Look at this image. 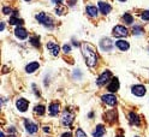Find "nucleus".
I'll return each instance as SVG.
<instances>
[{
  "label": "nucleus",
  "instance_id": "1a4fd4ad",
  "mask_svg": "<svg viewBox=\"0 0 149 137\" xmlns=\"http://www.w3.org/2000/svg\"><path fill=\"white\" fill-rule=\"evenodd\" d=\"M107 89L111 91V93H116V91L119 89V81H118V78H112V81H111V83L108 84V87H107Z\"/></svg>",
  "mask_w": 149,
  "mask_h": 137
},
{
  "label": "nucleus",
  "instance_id": "f8f14e48",
  "mask_svg": "<svg viewBox=\"0 0 149 137\" xmlns=\"http://www.w3.org/2000/svg\"><path fill=\"white\" fill-rule=\"evenodd\" d=\"M47 48L49 49V52L52 53V56H54V57H57L58 54H59V51H60L59 46L55 45V43H52V42L47 43Z\"/></svg>",
  "mask_w": 149,
  "mask_h": 137
},
{
  "label": "nucleus",
  "instance_id": "f704fd0d",
  "mask_svg": "<svg viewBox=\"0 0 149 137\" xmlns=\"http://www.w3.org/2000/svg\"><path fill=\"white\" fill-rule=\"evenodd\" d=\"M120 1H125V0H120Z\"/></svg>",
  "mask_w": 149,
  "mask_h": 137
},
{
  "label": "nucleus",
  "instance_id": "412c9836",
  "mask_svg": "<svg viewBox=\"0 0 149 137\" xmlns=\"http://www.w3.org/2000/svg\"><path fill=\"white\" fill-rule=\"evenodd\" d=\"M34 112H35V114H37V115H43V114H45V106H42V105L35 106Z\"/></svg>",
  "mask_w": 149,
  "mask_h": 137
},
{
  "label": "nucleus",
  "instance_id": "423d86ee",
  "mask_svg": "<svg viewBox=\"0 0 149 137\" xmlns=\"http://www.w3.org/2000/svg\"><path fill=\"white\" fill-rule=\"evenodd\" d=\"M102 101H104L106 105H109V106H114L117 104V97L116 95L113 94H106V95H102Z\"/></svg>",
  "mask_w": 149,
  "mask_h": 137
},
{
  "label": "nucleus",
  "instance_id": "0eeeda50",
  "mask_svg": "<svg viewBox=\"0 0 149 137\" xmlns=\"http://www.w3.org/2000/svg\"><path fill=\"white\" fill-rule=\"evenodd\" d=\"M16 106H17V108L19 109L21 112H25L26 109H28V106H29V102H28V100L21 97V99H18V100H17Z\"/></svg>",
  "mask_w": 149,
  "mask_h": 137
},
{
  "label": "nucleus",
  "instance_id": "f3484780",
  "mask_svg": "<svg viewBox=\"0 0 149 137\" xmlns=\"http://www.w3.org/2000/svg\"><path fill=\"white\" fill-rule=\"evenodd\" d=\"M60 111V106L59 104H51L49 106V114L51 115H57Z\"/></svg>",
  "mask_w": 149,
  "mask_h": 137
},
{
  "label": "nucleus",
  "instance_id": "f03ea898",
  "mask_svg": "<svg viewBox=\"0 0 149 137\" xmlns=\"http://www.w3.org/2000/svg\"><path fill=\"white\" fill-rule=\"evenodd\" d=\"M73 118H74L73 113H71L70 111H68V109H65L64 113H63V117H61V123H63V125L70 126V125L72 124V122H73Z\"/></svg>",
  "mask_w": 149,
  "mask_h": 137
},
{
  "label": "nucleus",
  "instance_id": "6e6552de",
  "mask_svg": "<svg viewBox=\"0 0 149 137\" xmlns=\"http://www.w3.org/2000/svg\"><path fill=\"white\" fill-rule=\"evenodd\" d=\"M147 93V90H146V87L144 86H141V84H138V86H134L132 87V94L136 95V96H143L146 95Z\"/></svg>",
  "mask_w": 149,
  "mask_h": 137
},
{
  "label": "nucleus",
  "instance_id": "c9c22d12",
  "mask_svg": "<svg viewBox=\"0 0 149 137\" xmlns=\"http://www.w3.org/2000/svg\"><path fill=\"white\" fill-rule=\"evenodd\" d=\"M117 137H123V136H117Z\"/></svg>",
  "mask_w": 149,
  "mask_h": 137
},
{
  "label": "nucleus",
  "instance_id": "cd10ccee",
  "mask_svg": "<svg viewBox=\"0 0 149 137\" xmlns=\"http://www.w3.org/2000/svg\"><path fill=\"white\" fill-rule=\"evenodd\" d=\"M55 12H57V15H64V12H65V7L58 6L57 8H55Z\"/></svg>",
  "mask_w": 149,
  "mask_h": 137
},
{
  "label": "nucleus",
  "instance_id": "f257e3e1",
  "mask_svg": "<svg viewBox=\"0 0 149 137\" xmlns=\"http://www.w3.org/2000/svg\"><path fill=\"white\" fill-rule=\"evenodd\" d=\"M81 47H82V54H83V57H84L88 66L94 67L97 63V56L94 52V49H93V47L88 43H83Z\"/></svg>",
  "mask_w": 149,
  "mask_h": 137
},
{
  "label": "nucleus",
  "instance_id": "7c9ffc66",
  "mask_svg": "<svg viewBox=\"0 0 149 137\" xmlns=\"http://www.w3.org/2000/svg\"><path fill=\"white\" fill-rule=\"evenodd\" d=\"M61 137H72V134L71 132H65L61 135Z\"/></svg>",
  "mask_w": 149,
  "mask_h": 137
},
{
  "label": "nucleus",
  "instance_id": "7ed1b4c3",
  "mask_svg": "<svg viewBox=\"0 0 149 137\" xmlns=\"http://www.w3.org/2000/svg\"><path fill=\"white\" fill-rule=\"evenodd\" d=\"M111 71H108V70H106L105 72H102V74H101V76L97 78V81H96V84L97 86H105L106 83H107V82L109 81V78H111Z\"/></svg>",
  "mask_w": 149,
  "mask_h": 137
},
{
  "label": "nucleus",
  "instance_id": "9d476101",
  "mask_svg": "<svg viewBox=\"0 0 149 137\" xmlns=\"http://www.w3.org/2000/svg\"><path fill=\"white\" fill-rule=\"evenodd\" d=\"M25 127H26V131L29 134H36L37 130H39V127H37L36 124H34L33 122H29V120H25Z\"/></svg>",
  "mask_w": 149,
  "mask_h": 137
},
{
  "label": "nucleus",
  "instance_id": "2f4dec72",
  "mask_svg": "<svg viewBox=\"0 0 149 137\" xmlns=\"http://www.w3.org/2000/svg\"><path fill=\"white\" fill-rule=\"evenodd\" d=\"M43 131L45 132H49L51 131V127L49 126H43Z\"/></svg>",
  "mask_w": 149,
  "mask_h": 137
},
{
  "label": "nucleus",
  "instance_id": "20e7f679",
  "mask_svg": "<svg viewBox=\"0 0 149 137\" xmlns=\"http://www.w3.org/2000/svg\"><path fill=\"white\" fill-rule=\"evenodd\" d=\"M36 19L39 21V23H42L45 25H49V26H52V23H53L51 18L47 15H46V13H43V12L37 13L36 15Z\"/></svg>",
  "mask_w": 149,
  "mask_h": 137
},
{
  "label": "nucleus",
  "instance_id": "b1692460",
  "mask_svg": "<svg viewBox=\"0 0 149 137\" xmlns=\"http://www.w3.org/2000/svg\"><path fill=\"white\" fill-rule=\"evenodd\" d=\"M31 43L35 46V47H39V46H40V39L39 38H37V36H34V38H31Z\"/></svg>",
  "mask_w": 149,
  "mask_h": 137
},
{
  "label": "nucleus",
  "instance_id": "bb28decb",
  "mask_svg": "<svg viewBox=\"0 0 149 137\" xmlns=\"http://www.w3.org/2000/svg\"><path fill=\"white\" fill-rule=\"evenodd\" d=\"M141 17H142V19H143V21H149V10H148V11L142 12Z\"/></svg>",
  "mask_w": 149,
  "mask_h": 137
},
{
  "label": "nucleus",
  "instance_id": "393cba45",
  "mask_svg": "<svg viewBox=\"0 0 149 137\" xmlns=\"http://www.w3.org/2000/svg\"><path fill=\"white\" fill-rule=\"evenodd\" d=\"M134 34H136V35H141L142 33H143V28H142V26H135V28H134Z\"/></svg>",
  "mask_w": 149,
  "mask_h": 137
},
{
  "label": "nucleus",
  "instance_id": "c756f323",
  "mask_svg": "<svg viewBox=\"0 0 149 137\" xmlns=\"http://www.w3.org/2000/svg\"><path fill=\"white\" fill-rule=\"evenodd\" d=\"M63 49H64V52H66V53H68V52H70V51H71V47H70L69 45H65L64 47H63Z\"/></svg>",
  "mask_w": 149,
  "mask_h": 137
},
{
  "label": "nucleus",
  "instance_id": "a211bd4d",
  "mask_svg": "<svg viewBox=\"0 0 149 137\" xmlns=\"http://www.w3.org/2000/svg\"><path fill=\"white\" fill-rule=\"evenodd\" d=\"M99 7H100L101 12L104 13V15H107V13H109V12H111V6H109L108 4H106V3L100 1V3H99Z\"/></svg>",
  "mask_w": 149,
  "mask_h": 137
},
{
  "label": "nucleus",
  "instance_id": "aec40b11",
  "mask_svg": "<svg viewBox=\"0 0 149 137\" xmlns=\"http://www.w3.org/2000/svg\"><path fill=\"white\" fill-rule=\"evenodd\" d=\"M87 13L90 17H96L97 16V8L95 6H87Z\"/></svg>",
  "mask_w": 149,
  "mask_h": 137
},
{
  "label": "nucleus",
  "instance_id": "473e14b6",
  "mask_svg": "<svg viewBox=\"0 0 149 137\" xmlns=\"http://www.w3.org/2000/svg\"><path fill=\"white\" fill-rule=\"evenodd\" d=\"M53 1H54L55 4H61V3L64 1V0H53Z\"/></svg>",
  "mask_w": 149,
  "mask_h": 137
},
{
  "label": "nucleus",
  "instance_id": "4468645a",
  "mask_svg": "<svg viewBox=\"0 0 149 137\" xmlns=\"http://www.w3.org/2000/svg\"><path fill=\"white\" fill-rule=\"evenodd\" d=\"M105 132H106V130H105L104 125H97L95 127L94 132H93V136H94V137H102L105 135Z\"/></svg>",
  "mask_w": 149,
  "mask_h": 137
},
{
  "label": "nucleus",
  "instance_id": "6ab92c4d",
  "mask_svg": "<svg viewBox=\"0 0 149 137\" xmlns=\"http://www.w3.org/2000/svg\"><path fill=\"white\" fill-rule=\"evenodd\" d=\"M129 119H130V123H131V124L139 125V118H138V115L135 112H131L129 114Z\"/></svg>",
  "mask_w": 149,
  "mask_h": 137
},
{
  "label": "nucleus",
  "instance_id": "ddd939ff",
  "mask_svg": "<svg viewBox=\"0 0 149 137\" xmlns=\"http://www.w3.org/2000/svg\"><path fill=\"white\" fill-rule=\"evenodd\" d=\"M15 34H16V36L18 39H21V40H24V39H26L28 38V33H26V30L25 29H23V28H16V30H15Z\"/></svg>",
  "mask_w": 149,
  "mask_h": 137
},
{
  "label": "nucleus",
  "instance_id": "a878e982",
  "mask_svg": "<svg viewBox=\"0 0 149 137\" xmlns=\"http://www.w3.org/2000/svg\"><path fill=\"white\" fill-rule=\"evenodd\" d=\"M74 135H76V137H88L82 129H77V130H76V134H74Z\"/></svg>",
  "mask_w": 149,
  "mask_h": 137
},
{
  "label": "nucleus",
  "instance_id": "c85d7f7f",
  "mask_svg": "<svg viewBox=\"0 0 149 137\" xmlns=\"http://www.w3.org/2000/svg\"><path fill=\"white\" fill-rule=\"evenodd\" d=\"M3 12H4L5 15H10V13L12 12V10H11L10 7H4V8H3Z\"/></svg>",
  "mask_w": 149,
  "mask_h": 137
},
{
  "label": "nucleus",
  "instance_id": "2eb2a0df",
  "mask_svg": "<svg viewBox=\"0 0 149 137\" xmlns=\"http://www.w3.org/2000/svg\"><path fill=\"white\" fill-rule=\"evenodd\" d=\"M39 63H36V61H34V63H30V64H28L26 65V67H25V71L28 72V74H33L34 71H36L37 69H39Z\"/></svg>",
  "mask_w": 149,
  "mask_h": 137
},
{
  "label": "nucleus",
  "instance_id": "5701e85b",
  "mask_svg": "<svg viewBox=\"0 0 149 137\" xmlns=\"http://www.w3.org/2000/svg\"><path fill=\"white\" fill-rule=\"evenodd\" d=\"M10 24H23V19H18V18H16V16H13L10 18Z\"/></svg>",
  "mask_w": 149,
  "mask_h": 137
},
{
  "label": "nucleus",
  "instance_id": "39448f33",
  "mask_svg": "<svg viewBox=\"0 0 149 137\" xmlns=\"http://www.w3.org/2000/svg\"><path fill=\"white\" fill-rule=\"evenodd\" d=\"M113 35L116 38H125L127 35V29L123 25H117L113 28Z\"/></svg>",
  "mask_w": 149,
  "mask_h": 137
},
{
  "label": "nucleus",
  "instance_id": "dca6fc26",
  "mask_svg": "<svg viewBox=\"0 0 149 137\" xmlns=\"http://www.w3.org/2000/svg\"><path fill=\"white\" fill-rule=\"evenodd\" d=\"M116 45H117V47H118L119 49H122V51H127L129 47H130L129 42H126V41H124V40H119V41H117Z\"/></svg>",
  "mask_w": 149,
  "mask_h": 137
},
{
  "label": "nucleus",
  "instance_id": "72a5a7b5",
  "mask_svg": "<svg viewBox=\"0 0 149 137\" xmlns=\"http://www.w3.org/2000/svg\"><path fill=\"white\" fill-rule=\"evenodd\" d=\"M0 137H4V134L1 132V134H0Z\"/></svg>",
  "mask_w": 149,
  "mask_h": 137
},
{
  "label": "nucleus",
  "instance_id": "4c0bfd02",
  "mask_svg": "<svg viewBox=\"0 0 149 137\" xmlns=\"http://www.w3.org/2000/svg\"><path fill=\"white\" fill-rule=\"evenodd\" d=\"M10 137H15V136H10Z\"/></svg>",
  "mask_w": 149,
  "mask_h": 137
},
{
  "label": "nucleus",
  "instance_id": "e433bc0d",
  "mask_svg": "<svg viewBox=\"0 0 149 137\" xmlns=\"http://www.w3.org/2000/svg\"><path fill=\"white\" fill-rule=\"evenodd\" d=\"M26 1H30V0H26Z\"/></svg>",
  "mask_w": 149,
  "mask_h": 137
},
{
  "label": "nucleus",
  "instance_id": "9b49d317",
  "mask_svg": "<svg viewBox=\"0 0 149 137\" xmlns=\"http://www.w3.org/2000/svg\"><path fill=\"white\" fill-rule=\"evenodd\" d=\"M112 47H113V42H112L109 39H102L101 40V48L104 51H111Z\"/></svg>",
  "mask_w": 149,
  "mask_h": 137
},
{
  "label": "nucleus",
  "instance_id": "4be33fe9",
  "mask_svg": "<svg viewBox=\"0 0 149 137\" xmlns=\"http://www.w3.org/2000/svg\"><path fill=\"white\" fill-rule=\"evenodd\" d=\"M123 19L125 21L126 24H132V22H134V18H132V16L130 15V13H125L123 16Z\"/></svg>",
  "mask_w": 149,
  "mask_h": 137
}]
</instances>
